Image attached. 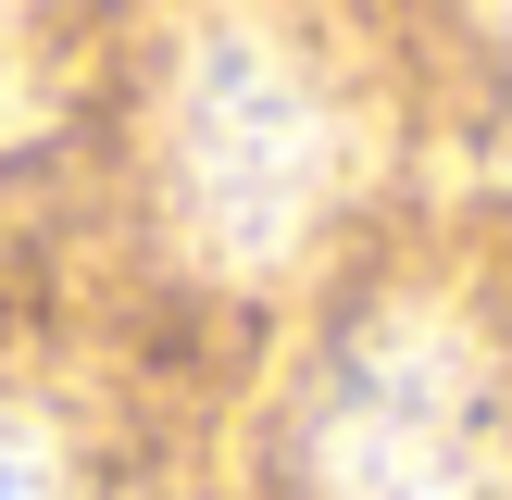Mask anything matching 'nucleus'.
Segmentation results:
<instances>
[{
    "label": "nucleus",
    "mask_w": 512,
    "mask_h": 500,
    "mask_svg": "<svg viewBox=\"0 0 512 500\" xmlns=\"http://www.w3.org/2000/svg\"><path fill=\"white\" fill-rule=\"evenodd\" d=\"M338 200V113L288 38H200L163 100V213L200 275H275Z\"/></svg>",
    "instance_id": "obj_1"
},
{
    "label": "nucleus",
    "mask_w": 512,
    "mask_h": 500,
    "mask_svg": "<svg viewBox=\"0 0 512 500\" xmlns=\"http://www.w3.org/2000/svg\"><path fill=\"white\" fill-rule=\"evenodd\" d=\"M313 500H512L488 338L438 300H400L338 350L313 400Z\"/></svg>",
    "instance_id": "obj_2"
},
{
    "label": "nucleus",
    "mask_w": 512,
    "mask_h": 500,
    "mask_svg": "<svg viewBox=\"0 0 512 500\" xmlns=\"http://www.w3.org/2000/svg\"><path fill=\"white\" fill-rule=\"evenodd\" d=\"M0 500H63L50 488V450L25 438V425H0Z\"/></svg>",
    "instance_id": "obj_3"
}]
</instances>
